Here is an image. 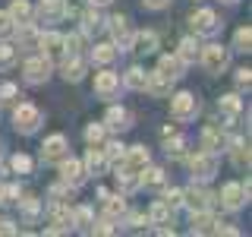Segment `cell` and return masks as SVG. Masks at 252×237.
Listing matches in <instances>:
<instances>
[{
  "mask_svg": "<svg viewBox=\"0 0 252 237\" xmlns=\"http://www.w3.org/2000/svg\"><path fill=\"white\" fill-rule=\"evenodd\" d=\"M19 41H22V44H35V41H38L35 29H32L29 22H22V26H19Z\"/></svg>",
  "mask_w": 252,
  "mask_h": 237,
  "instance_id": "8d00e7d4",
  "label": "cell"
},
{
  "mask_svg": "<svg viewBox=\"0 0 252 237\" xmlns=\"http://www.w3.org/2000/svg\"><path fill=\"white\" fill-rule=\"evenodd\" d=\"M202 146L208 149V152H215V149L220 146V130H218V126H205V133H202Z\"/></svg>",
  "mask_w": 252,
  "mask_h": 237,
  "instance_id": "4316f807",
  "label": "cell"
},
{
  "mask_svg": "<svg viewBox=\"0 0 252 237\" xmlns=\"http://www.w3.org/2000/svg\"><path fill=\"white\" fill-rule=\"evenodd\" d=\"M101 196H104V209H107V215H123V209H126L123 196H107L104 190H101Z\"/></svg>",
  "mask_w": 252,
  "mask_h": 237,
  "instance_id": "83f0119b",
  "label": "cell"
},
{
  "mask_svg": "<svg viewBox=\"0 0 252 237\" xmlns=\"http://www.w3.org/2000/svg\"><path fill=\"white\" fill-rule=\"evenodd\" d=\"M10 32H13V16L10 13H0V38L10 35Z\"/></svg>",
  "mask_w": 252,
  "mask_h": 237,
  "instance_id": "74e56055",
  "label": "cell"
},
{
  "mask_svg": "<svg viewBox=\"0 0 252 237\" xmlns=\"http://www.w3.org/2000/svg\"><path fill=\"white\" fill-rule=\"evenodd\" d=\"M10 16H13L16 22H29L32 19V6L26 3V0H16V3L10 6Z\"/></svg>",
  "mask_w": 252,
  "mask_h": 237,
  "instance_id": "f1b7e54d",
  "label": "cell"
},
{
  "mask_svg": "<svg viewBox=\"0 0 252 237\" xmlns=\"http://www.w3.org/2000/svg\"><path fill=\"white\" fill-rule=\"evenodd\" d=\"M82 73H85V63L82 60H73V63H66V67H63V76H66L69 82H79Z\"/></svg>",
  "mask_w": 252,
  "mask_h": 237,
  "instance_id": "f546056e",
  "label": "cell"
},
{
  "mask_svg": "<svg viewBox=\"0 0 252 237\" xmlns=\"http://www.w3.org/2000/svg\"><path fill=\"white\" fill-rule=\"evenodd\" d=\"M246 196H249V180H246V187H240V184H227L224 187V205L227 209H240Z\"/></svg>",
  "mask_w": 252,
  "mask_h": 237,
  "instance_id": "8992f818",
  "label": "cell"
},
{
  "mask_svg": "<svg viewBox=\"0 0 252 237\" xmlns=\"http://www.w3.org/2000/svg\"><path fill=\"white\" fill-rule=\"evenodd\" d=\"M38 41H41V47H44L47 54H51V57H57V54L63 51V38H60V35H54V32H47V35H41Z\"/></svg>",
  "mask_w": 252,
  "mask_h": 237,
  "instance_id": "7402d4cb",
  "label": "cell"
},
{
  "mask_svg": "<svg viewBox=\"0 0 252 237\" xmlns=\"http://www.w3.org/2000/svg\"><path fill=\"white\" fill-rule=\"evenodd\" d=\"M249 70H240V73H236V82H240V85H246V89H249Z\"/></svg>",
  "mask_w": 252,
  "mask_h": 237,
  "instance_id": "f6af8a7d",
  "label": "cell"
},
{
  "mask_svg": "<svg viewBox=\"0 0 252 237\" xmlns=\"http://www.w3.org/2000/svg\"><path fill=\"white\" fill-rule=\"evenodd\" d=\"M123 161H126V174H139V171H145V164H148V152L142 146H132L129 152L123 155Z\"/></svg>",
  "mask_w": 252,
  "mask_h": 237,
  "instance_id": "5b68a950",
  "label": "cell"
},
{
  "mask_svg": "<svg viewBox=\"0 0 252 237\" xmlns=\"http://www.w3.org/2000/svg\"><path fill=\"white\" fill-rule=\"evenodd\" d=\"M142 3H145L148 10H161V6H167V0H142Z\"/></svg>",
  "mask_w": 252,
  "mask_h": 237,
  "instance_id": "bcb514c9",
  "label": "cell"
},
{
  "mask_svg": "<svg viewBox=\"0 0 252 237\" xmlns=\"http://www.w3.org/2000/svg\"><path fill=\"white\" fill-rule=\"evenodd\" d=\"M13 120H16V130L32 133L38 123H41V111L32 108V105H19V108H16V114H13Z\"/></svg>",
  "mask_w": 252,
  "mask_h": 237,
  "instance_id": "277c9868",
  "label": "cell"
},
{
  "mask_svg": "<svg viewBox=\"0 0 252 237\" xmlns=\"http://www.w3.org/2000/svg\"><path fill=\"white\" fill-rule=\"evenodd\" d=\"M38 16H41L44 22H54V19H60V16H66V3H63V0H41Z\"/></svg>",
  "mask_w": 252,
  "mask_h": 237,
  "instance_id": "9c48e42d",
  "label": "cell"
},
{
  "mask_svg": "<svg viewBox=\"0 0 252 237\" xmlns=\"http://www.w3.org/2000/svg\"><path fill=\"white\" fill-rule=\"evenodd\" d=\"M13 168H16V171H22V174H26V171H32V161H29V158H26V155H16V158H13Z\"/></svg>",
  "mask_w": 252,
  "mask_h": 237,
  "instance_id": "60d3db41",
  "label": "cell"
},
{
  "mask_svg": "<svg viewBox=\"0 0 252 237\" xmlns=\"http://www.w3.org/2000/svg\"><path fill=\"white\" fill-rule=\"evenodd\" d=\"M230 155H233V164H236V168H249V146H246V142H233Z\"/></svg>",
  "mask_w": 252,
  "mask_h": 237,
  "instance_id": "603a6c76",
  "label": "cell"
},
{
  "mask_svg": "<svg viewBox=\"0 0 252 237\" xmlns=\"http://www.w3.org/2000/svg\"><path fill=\"white\" fill-rule=\"evenodd\" d=\"M60 174H63V180H66V184H79V180L85 177L82 164H79L76 158H69V161H63V164H60Z\"/></svg>",
  "mask_w": 252,
  "mask_h": 237,
  "instance_id": "5bb4252c",
  "label": "cell"
},
{
  "mask_svg": "<svg viewBox=\"0 0 252 237\" xmlns=\"http://www.w3.org/2000/svg\"><path fill=\"white\" fill-rule=\"evenodd\" d=\"M0 196H3V202H19V199H16V196H19V187H6Z\"/></svg>",
  "mask_w": 252,
  "mask_h": 237,
  "instance_id": "7bdbcfd3",
  "label": "cell"
},
{
  "mask_svg": "<svg viewBox=\"0 0 252 237\" xmlns=\"http://www.w3.org/2000/svg\"><path fill=\"white\" fill-rule=\"evenodd\" d=\"M85 139H89L92 146H98V142L104 139V126H101V123H92L89 130H85Z\"/></svg>",
  "mask_w": 252,
  "mask_h": 237,
  "instance_id": "836d02e7",
  "label": "cell"
},
{
  "mask_svg": "<svg viewBox=\"0 0 252 237\" xmlns=\"http://www.w3.org/2000/svg\"><path fill=\"white\" fill-rule=\"evenodd\" d=\"M183 146H186V142H183V139H173V146H167V152L180 158V155H183Z\"/></svg>",
  "mask_w": 252,
  "mask_h": 237,
  "instance_id": "ee69618b",
  "label": "cell"
},
{
  "mask_svg": "<svg viewBox=\"0 0 252 237\" xmlns=\"http://www.w3.org/2000/svg\"><path fill=\"white\" fill-rule=\"evenodd\" d=\"M195 57H199V41H195V38H183V41H180V60L192 63Z\"/></svg>",
  "mask_w": 252,
  "mask_h": 237,
  "instance_id": "ffe728a7",
  "label": "cell"
},
{
  "mask_svg": "<svg viewBox=\"0 0 252 237\" xmlns=\"http://www.w3.org/2000/svg\"><path fill=\"white\" fill-rule=\"evenodd\" d=\"M208 199H211V196L205 193V190H199V187H189L186 193H183V202H186L192 212H202V209H208Z\"/></svg>",
  "mask_w": 252,
  "mask_h": 237,
  "instance_id": "8fae6325",
  "label": "cell"
},
{
  "mask_svg": "<svg viewBox=\"0 0 252 237\" xmlns=\"http://www.w3.org/2000/svg\"><path fill=\"white\" fill-rule=\"evenodd\" d=\"M192 231H199V234H205V231H215V218L208 215V212H192Z\"/></svg>",
  "mask_w": 252,
  "mask_h": 237,
  "instance_id": "d6986e66",
  "label": "cell"
},
{
  "mask_svg": "<svg viewBox=\"0 0 252 237\" xmlns=\"http://www.w3.org/2000/svg\"><path fill=\"white\" fill-rule=\"evenodd\" d=\"M47 73H51V60L47 57H35L26 63V79L29 82H41V79H47Z\"/></svg>",
  "mask_w": 252,
  "mask_h": 237,
  "instance_id": "52a82bcc",
  "label": "cell"
},
{
  "mask_svg": "<svg viewBox=\"0 0 252 237\" xmlns=\"http://www.w3.org/2000/svg\"><path fill=\"white\" fill-rule=\"evenodd\" d=\"M167 218H170V205L164 202V199L155 202V205H152V221H155V225H164Z\"/></svg>",
  "mask_w": 252,
  "mask_h": 237,
  "instance_id": "1f68e13d",
  "label": "cell"
},
{
  "mask_svg": "<svg viewBox=\"0 0 252 237\" xmlns=\"http://www.w3.org/2000/svg\"><path fill=\"white\" fill-rule=\"evenodd\" d=\"M189 168H192V174L199 180H208V177H215V174H218V158H215V152L205 149V152L189 158Z\"/></svg>",
  "mask_w": 252,
  "mask_h": 237,
  "instance_id": "3957f363",
  "label": "cell"
},
{
  "mask_svg": "<svg viewBox=\"0 0 252 237\" xmlns=\"http://www.w3.org/2000/svg\"><path fill=\"white\" fill-rule=\"evenodd\" d=\"M145 82H148V73H145V70L132 67L129 73H126V85H129V89H145Z\"/></svg>",
  "mask_w": 252,
  "mask_h": 237,
  "instance_id": "484cf974",
  "label": "cell"
},
{
  "mask_svg": "<svg viewBox=\"0 0 252 237\" xmlns=\"http://www.w3.org/2000/svg\"><path fill=\"white\" fill-rule=\"evenodd\" d=\"M107 164H110V161L104 158V152H98V149H92V152L85 155V168H89V174H101Z\"/></svg>",
  "mask_w": 252,
  "mask_h": 237,
  "instance_id": "2e32d148",
  "label": "cell"
},
{
  "mask_svg": "<svg viewBox=\"0 0 252 237\" xmlns=\"http://www.w3.org/2000/svg\"><path fill=\"white\" fill-rule=\"evenodd\" d=\"M218 108H220V114H224L227 120H233V117H236V114L243 111V105H240V98H236V95H224Z\"/></svg>",
  "mask_w": 252,
  "mask_h": 237,
  "instance_id": "ac0fdd59",
  "label": "cell"
},
{
  "mask_svg": "<svg viewBox=\"0 0 252 237\" xmlns=\"http://www.w3.org/2000/svg\"><path fill=\"white\" fill-rule=\"evenodd\" d=\"M92 57H94V63L107 67V63H114V57H117V47H114V44H98V47L92 51Z\"/></svg>",
  "mask_w": 252,
  "mask_h": 237,
  "instance_id": "44dd1931",
  "label": "cell"
},
{
  "mask_svg": "<svg viewBox=\"0 0 252 237\" xmlns=\"http://www.w3.org/2000/svg\"><path fill=\"white\" fill-rule=\"evenodd\" d=\"M164 202H167L170 209H177V205L183 202V190H170V193H167V199H164Z\"/></svg>",
  "mask_w": 252,
  "mask_h": 237,
  "instance_id": "ab89813d",
  "label": "cell"
},
{
  "mask_svg": "<svg viewBox=\"0 0 252 237\" xmlns=\"http://www.w3.org/2000/svg\"><path fill=\"white\" fill-rule=\"evenodd\" d=\"M132 44H136V51H139V54H152L155 47H158V35H155V32H139Z\"/></svg>",
  "mask_w": 252,
  "mask_h": 237,
  "instance_id": "e0dca14e",
  "label": "cell"
},
{
  "mask_svg": "<svg viewBox=\"0 0 252 237\" xmlns=\"http://www.w3.org/2000/svg\"><path fill=\"white\" fill-rule=\"evenodd\" d=\"M117 89H120V76H117V73H98V76H94V92H98V95L110 98Z\"/></svg>",
  "mask_w": 252,
  "mask_h": 237,
  "instance_id": "ba28073f",
  "label": "cell"
},
{
  "mask_svg": "<svg viewBox=\"0 0 252 237\" xmlns=\"http://www.w3.org/2000/svg\"><path fill=\"white\" fill-rule=\"evenodd\" d=\"M76 221H79V228H92V212L89 209H79L76 212Z\"/></svg>",
  "mask_w": 252,
  "mask_h": 237,
  "instance_id": "b9f144b4",
  "label": "cell"
},
{
  "mask_svg": "<svg viewBox=\"0 0 252 237\" xmlns=\"http://www.w3.org/2000/svg\"><path fill=\"white\" fill-rule=\"evenodd\" d=\"M126 120H129V117H126L123 108H110L107 111V126H110V130H123V126H129Z\"/></svg>",
  "mask_w": 252,
  "mask_h": 237,
  "instance_id": "cb8c5ba5",
  "label": "cell"
},
{
  "mask_svg": "<svg viewBox=\"0 0 252 237\" xmlns=\"http://www.w3.org/2000/svg\"><path fill=\"white\" fill-rule=\"evenodd\" d=\"M145 89H152L155 95H167V89H170V79H167V76H161V73H155V76H148Z\"/></svg>",
  "mask_w": 252,
  "mask_h": 237,
  "instance_id": "d4e9b609",
  "label": "cell"
},
{
  "mask_svg": "<svg viewBox=\"0 0 252 237\" xmlns=\"http://www.w3.org/2000/svg\"><path fill=\"white\" fill-rule=\"evenodd\" d=\"M13 60H16V51L10 44H0V70H10Z\"/></svg>",
  "mask_w": 252,
  "mask_h": 237,
  "instance_id": "d6a6232c",
  "label": "cell"
},
{
  "mask_svg": "<svg viewBox=\"0 0 252 237\" xmlns=\"http://www.w3.org/2000/svg\"><path fill=\"white\" fill-rule=\"evenodd\" d=\"M142 184H145V187H161L164 184V174L158 171V168H152L148 174H142Z\"/></svg>",
  "mask_w": 252,
  "mask_h": 237,
  "instance_id": "e575fe53",
  "label": "cell"
},
{
  "mask_svg": "<svg viewBox=\"0 0 252 237\" xmlns=\"http://www.w3.org/2000/svg\"><path fill=\"white\" fill-rule=\"evenodd\" d=\"M195 111H199V101H195V95H189V92H180V95H173V101H170V114H173V120H192L195 117Z\"/></svg>",
  "mask_w": 252,
  "mask_h": 237,
  "instance_id": "6da1fadb",
  "label": "cell"
},
{
  "mask_svg": "<svg viewBox=\"0 0 252 237\" xmlns=\"http://www.w3.org/2000/svg\"><path fill=\"white\" fill-rule=\"evenodd\" d=\"M0 95H3V101H10L13 95H16V85H3V89H0Z\"/></svg>",
  "mask_w": 252,
  "mask_h": 237,
  "instance_id": "7dc6e473",
  "label": "cell"
},
{
  "mask_svg": "<svg viewBox=\"0 0 252 237\" xmlns=\"http://www.w3.org/2000/svg\"><path fill=\"white\" fill-rule=\"evenodd\" d=\"M126 22H129L126 16H114V19H110V32H114V38H117L123 47H129L132 38H129V26H126Z\"/></svg>",
  "mask_w": 252,
  "mask_h": 237,
  "instance_id": "4fadbf2b",
  "label": "cell"
},
{
  "mask_svg": "<svg viewBox=\"0 0 252 237\" xmlns=\"http://www.w3.org/2000/svg\"><path fill=\"white\" fill-rule=\"evenodd\" d=\"M123 146H120V142H110V146H107V152H104V158H107V161H120L123 164Z\"/></svg>",
  "mask_w": 252,
  "mask_h": 237,
  "instance_id": "d590c367",
  "label": "cell"
},
{
  "mask_svg": "<svg viewBox=\"0 0 252 237\" xmlns=\"http://www.w3.org/2000/svg\"><path fill=\"white\" fill-rule=\"evenodd\" d=\"M227 63H230V54H227V47H220V44L202 47V67L208 70V73H220V70H227Z\"/></svg>",
  "mask_w": 252,
  "mask_h": 237,
  "instance_id": "7a4b0ae2",
  "label": "cell"
},
{
  "mask_svg": "<svg viewBox=\"0 0 252 237\" xmlns=\"http://www.w3.org/2000/svg\"><path fill=\"white\" fill-rule=\"evenodd\" d=\"M92 6H104V3H110V0H89Z\"/></svg>",
  "mask_w": 252,
  "mask_h": 237,
  "instance_id": "c3c4849f",
  "label": "cell"
},
{
  "mask_svg": "<svg viewBox=\"0 0 252 237\" xmlns=\"http://www.w3.org/2000/svg\"><path fill=\"white\" fill-rule=\"evenodd\" d=\"M233 44H236V51H249V44H252V32H249V26L236 29V35H233Z\"/></svg>",
  "mask_w": 252,
  "mask_h": 237,
  "instance_id": "4dcf8cb0",
  "label": "cell"
},
{
  "mask_svg": "<svg viewBox=\"0 0 252 237\" xmlns=\"http://www.w3.org/2000/svg\"><path fill=\"white\" fill-rule=\"evenodd\" d=\"M63 152H66V139H63V136H51V139H44V146H41V155L47 158V161L60 158Z\"/></svg>",
  "mask_w": 252,
  "mask_h": 237,
  "instance_id": "7c38bea8",
  "label": "cell"
},
{
  "mask_svg": "<svg viewBox=\"0 0 252 237\" xmlns=\"http://www.w3.org/2000/svg\"><path fill=\"white\" fill-rule=\"evenodd\" d=\"M158 73L167 76V79H177L180 73H183V60H180V57H161V63H158Z\"/></svg>",
  "mask_w": 252,
  "mask_h": 237,
  "instance_id": "9a60e30c",
  "label": "cell"
},
{
  "mask_svg": "<svg viewBox=\"0 0 252 237\" xmlns=\"http://www.w3.org/2000/svg\"><path fill=\"white\" fill-rule=\"evenodd\" d=\"M101 29V16L98 13H85V32H94Z\"/></svg>",
  "mask_w": 252,
  "mask_h": 237,
  "instance_id": "f35d334b",
  "label": "cell"
},
{
  "mask_svg": "<svg viewBox=\"0 0 252 237\" xmlns=\"http://www.w3.org/2000/svg\"><path fill=\"white\" fill-rule=\"evenodd\" d=\"M192 29L199 32V35H208V32L218 29V16L211 13V10H199V13L192 16Z\"/></svg>",
  "mask_w": 252,
  "mask_h": 237,
  "instance_id": "30bf717a",
  "label": "cell"
},
{
  "mask_svg": "<svg viewBox=\"0 0 252 237\" xmlns=\"http://www.w3.org/2000/svg\"><path fill=\"white\" fill-rule=\"evenodd\" d=\"M227 3H233V0H227Z\"/></svg>",
  "mask_w": 252,
  "mask_h": 237,
  "instance_id": "681fc988",
  "label": "cell"
}]
</instances>
